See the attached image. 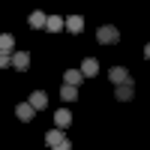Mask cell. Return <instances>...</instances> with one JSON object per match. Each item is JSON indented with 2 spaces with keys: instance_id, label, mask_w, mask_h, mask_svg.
<instances>
[{
  "instance_id": "6da1fadb",
  "label": "cell",
  "mask_w": 150,
  "mask_h": 150,
  "mask_svg": "<svg viewBox=\"0 0 150 150\" xmlns=\"http://www.w3.org/2000/svg\"><path fill=\"white\" fill-rule=\"evenodd\" d=\"M96 39L102 42V45H117L120 42V30L114 27V24H105V27L96 30Z\"/></svg>"
},
{
  "instance_id": "7a4b0ae2",
  "label": "cell",
  "mask_w": 150,
  "mask_h": 150,
  "mask_svg": "<svg viewBox=\"0 0 150 150\" xmlns=\"http://www.w3.org/2000/svg\"><path fill=\"white\" fill-rule=\"evenodd\" d=\"M108 78L114 84H126V81H132V75H129V69H123V66H111L108 69Z\"/></svg>"
},
{
  "instance_id": "3957f363",
  "label": "cell",
  "mask_w": 150,
  "mask_h": 150,
  "mask_svg": "<svg viewBox=\"0 0 150 150\" xmlns=\"http://www.w3.org/2000/svg\"><path fill=\"white\" fill-rule=\"evenodd\" d=\"M114 96L120 99V102H129V99L135 96V84H132V81H126V84H117V87H114Z\"/></svg>"
},
{
  "instance_id": "277c9868",
  "label": "cell",
  "mask_w": 150,
  "mask_h": 150,
  "mask_svg": "<svg viewBox=\"0 0 150 150\" xmlns=\"http://www.w3.org/2000/svg\"><path fill=\"white\" fill-rule=\"evenodd\" d=\"M0 54H6V57L15 54V36L12 33H0Z\"/></svg>"
},
{
  "instance_id": "5b68a950",
  "label": "cell",
  "mask_w": 150,
  "mask_h": 150,
  "mask_svg": "<svg viewBox=\"0 0 150 150\" xmlns=\"http://www.w3.org/2000/svg\"><path fill=\"white\" fill-rule=\"evenodd\" d=\"M33 114H36V108H33L30 102L15 105V117H18V120H24V123H27V120H33Z\"/></svg>"
},
{
  "instance_id": "8992f818",
  "label": "cell",
  "mask_w": 150,
  "mask_h": 150,
  "mask_svg": "<svg viewBox=\"0 0 150 150\" xmlns=\"http://www.w3.org/2000/svg\"><path fill=\"white\" fill-rule=\"evenodd\" d=\"M12 66H15V69H30V54L27 51H15V54H12Z\"/></svg>"
},
{
  "instance_id": "52a82bcc",
  "label": "cell",
  "mask_w": 150,
  "mask_h": 150,
  "mask_svg": "<svg viewBox=\"0 0 150 150\" xmlns=\"http://www.w3.org/2000/svg\"><path fill=\"white\" fill-rule=\"evenodd\" d=\"M54 123H57V129H66L69 123H72V114H69V108H57V111H54Z\"/></svg>"
},
{
  "instance_id": "ba28073f",
  "label": "cell",
  "mask_w": 150,
  "mask_h": 150,
  "mask_svg": "<svg viewBox=\"0 0 150 150\" xmlns=\"http://www.w3.org/2000/svg\"><path fill=\"white\" fill-rule=\"evenodd\" d=\"M96 72H99V63H96L93 57H84L81 60V75H84V78H93Z\"/></svg>"
},
{
  "instance_id": "9c48e42d",
  "label": "cell",
  "mask_w": 150,
  "mask_h": 150,
  "mask_svg": "<svg viewBox=\"0 0 150 150\" xmlns=\"http://www.w3.org/2000/svg\"><path fill=\"white\" fill-rule=\"evenodd\" d=\"M60 141H66V135L60 132V129H48V132H45V144L51 147V150H54V147H57Z\"/></svg>"
},
{
  "instance_id": "30bf717a",
  "label": "cell",
  "mask_w": 150,
  "mask_h": 150,
  "mask_svg": "<svg viewBox=\"0 0 150 150\" xmlns=\"http://www.w3.org/2000/svg\"><path fill=\"white\" fill-rule=\"evenodd\" d=\"M63 81H66L69 87H78V84L84 81V75H81V69H66V72H63Z\"/></svg>"
},
{
  "instance_id": "8fae6325",
  "label": "cell",
  "mask_w": 150,
  "mask_h": 150,
  "mask_svg": "<svg viewBox=\"0 0 150 150\" xmlns=\"http://www.w3.org/2000/svg\"><path fill=\"white\" fill-rule=\"evenodd\" d=\"M66 30H69V33H81V30H84V18H81V15H69V18H66Z\"/></svg>"
},
{
  "instance_id": "7c38bea8",
  "label": "cell",
  "mask_w": 150,
  "mask_h": 150,
  "mask_svg": "<svg viewBox=\"0 0 150 150\" xmlns=\"http://www.w3.org/2000/svg\"><path fill=\"white\" fill-rule=\"evenodd\" d=\"M45 24H48V15H45V12H30V27L42 30Z\"/></svg>"
},
{
  "instance_id": "4fadbf2b",
  "label": "cell",
  "mask_w": 150,
  "mask_h": 150,
  "mask_svg": "<svg viewBox=\"0 0 150 150\" xmlns=\"http://www.w3.org/2000/svg\"><path fill=\"white\" fill-rule=\"evenodd\" d=\"M66 27V18H57V15H48V24H45V30H51V33H57V30H63Z\"/></svg>"
},
{
  "instance_id": "5bb4252c",
  "label": "cell",
  "mask_w": 150,
  "mask_h": 150,
  "mask_svg": "<svg viewBox=\"0 0 150 150\" xmlns=\"http://www.w3.org/2000/svg\"><path fill=\"white\" fill-rule=\"evenodd\" d=\"M30 105H33L36 111H39V108H45V105H48V96H45L42 90H36V93H30Z\"/></svg>"
},
{
  "instance_id": "9a60e30c",
  "label": "cell",
  "mask_w": 150,
  "mask_h": 150,
  "mask_svg": "<svg viewBox=\"0 0 150 150\" xmlns=\"http://www.w3.org/2000/svg\"><path fill=\"white\" fill-rule=\"evenodd\" d=\"M75 96H78V87H69V84L60 87V99H63V102H72Z\"/></svg>"
},
{
  "instance_id": "2e32d148",
  "label": "cell",
  "mask_w": 150,
  "mask_h": 150,
  "mask_svg": "<svg viewBox=\"0 0 150 150\" xmlns=\"http://www.w3.org/2000/svg\"><path fill=\"white\" fill-rule=\"evenodd\" d=\"M12 63V57H6V54H0V69H3V66H9Z\"/></svg>"
},
{
  "instance_id": "e0dca14e",
  "label": "cell",
  "mask_w": 150,
  "mask_h": 150,
  "mask_svg": "<svg viewBox=\"0 0 150 150\" xmlns=\"http://www.w3.org/2000/svg\"><path fill=\"white\" fill-rule=\"evenodd\" d=\"M144 57H147V60H150V42H147V45H144Z\"/></svg>"
}]
</instances>
